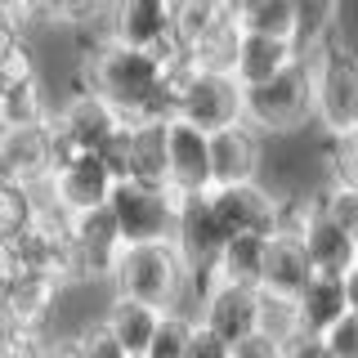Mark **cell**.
<instances>
[{
	"label": "cell",
	"instance_id": "6da1fadb",
	"mask_svg": "<svg viewBox=\"0 0 358 358\" xmlns=\"http://www.w3.org/2000/svg\"><path fill=\"white\" fill-rule=\"evenodd\" d=\"M112 296H130V300H143V305H157V309H171L179 305L188 287V264L179 255V246L166 238V242H126L112 260Z\"/></svg>",
	"mask_w": 358,
	"mask_h": 358
},
{
	"label": "cell",
	"instance_id": "7a4b0ae2",
	"mask_svg": "<svg viewBox=\"0 0 358 358\" xmlns=\"http://www.w3.org/2000/svg\"><path fill=\"white\" fill-rule=\"evenodd\" d=\"M313 117V76L309 54L291 59L260 85H242V121L260 134H296Z\"/></svg>",
	"mask_w": 358,
	"mask_h": 358
},
{
	"label": "cell",
	"instance_id": "3957f363",
	"mask_svg": "<svg viewBox=\"0 0 358 358\" xmlns=\"http://www.w3.org/2000/svg\"><path fill=\"white\" fill-rule=\"evenodd\" d=\"M309 76H313V117L331 139L358 134V54L345 41L327 36L309 50Z\"/></svg>",
	"mask_w": 358,
	"mask_h": 358
},
{
	"label": "cell",
	"instance_id": "277c9868",
	"mask_svg": "<svg viewBox=\"0 0 358 358\" xmlns=\"http://www.w3.org/2000/svg\"><path fill=\"white\" fill-rule=\"evenodd\" d=\"M108 206L117 215L121 242H166L175 233V193L171 188L117 179L108 193Z\"/></svg>",
	"mask_w": 358,
	"mask_h": 358
},
{
	"label": "cell",
	"instance_id": "5b68a950",
	"mask_svg": "<svg viewBox=\"0 0 358 358\" xmlns=\"http://www.w3.org/2000/svg\"><path fill=\"white\" fill-rule=\"evenodd\" d=\"M179 121L197 130H224L233 121H242V85L233 81V72H210V67H188V76L179 81Z\"/></svg>",
	"mask_w": 358,
	"mask_h": 358
},
{
	"label": "cell",
	"instance_id": "8992f818",
	"mask_svg": "<svg viewBox=\"0 0 358 358\" xmlns=\"http://www.w3.org/2000/svg\"><path fill=\"white\" fill-rule=\"evenodd\" d=\"M108 36L134 50L162 54V63L184 59L175 50V0H112L108 5Z\"/></svg>",
	"mask_w": 358,
	"mask_h": 358
},
{
	"label": "cell",
	"instance_id": "52a82bcc",
	"mask_svg": "<svg viewBox=\"0 0 358 358\" xmlns=\"http://www.w3.org/2000/svg\"><path fill=\"white\" fill-rule=\"evenodd\" d=\"M171 242L179 246L184 264L193 273H215V255L220 246L229 242L224 224L210 206V193H188V197H175V233Z\"/></svg>",
	"mask_w": 358,
	"mask_h": 358
},
{
	"label": "cell",
	"instance_id": "ba28073f",
	"mask_svg": "<svg viewBox=\"0 0 358 358\" xmlns=\"http://www.w3.org/2000/svg\"><path fill=\"white\" fill-rule=\"evenodd\" d=\"M166 188L175 197L188 193H210V134L171 117L166 121Z\"/></svg>",
	"mask_w": 358,
	"mask_h": 358
},
{
	"label": "cell",
	"instance_id": "9c48e42d",
	"mask_svg": "<svg viewBox=\"0 0 358 358\" xmlns=\"http://www.w3.org/2000/svg\"><path fill=\"white\" fill-rule=\"evenodd\" d=\"M112 184H117V175L108 171V162L99 152H72L63 166L50 171V193L67 215L90 210V206H103Z\"/></svg>",
	"mask_w": 358,
	"mask_h": 358
},
{
	"label": "cell",
	"instance_id": "30bf717a",
	"mask_svg": "<svg viewBox=\"0 0 358 358\" xmlns=\"http://www.w3.org/2000/svg\"><path fill=\"white\" fill-rule=\"evenodd\" d=\"M210 206L224 224V233H264L273 238V220H278V197L268 193L260 179H246V184H220L210 188Z\"/></svg>",
	"mask_w": 358,
	"mask_h": 358
},
{
	"label": "cell",
	"instance_id": "8fae6325",
	"mask_svg": "<svg viewBox=\"0 0 358 358\" xmlns=\"http://www.w3.org/2000/svg\"><path fill=\"white\" fill-rule=\"evenodd\" d=\"M264 171V143L260 130H251L246 121H233L224 130H210V179L220 184H246L260 179Z\"/></svg>",
	"mask_w": 358,
	"mask_h": 358
},
{
	"label": "cell",
	"instance_id": "7c38bea8",
	"mask_svg": "<svg viewBox=\"0 0 358 358\" xmlns=\"http://www.w3.org/2000/svg\"><path fill=\"white\" fill-rule=\"evenodd\" d=\"M300 246H305L313 273H336L341 278L345 268L358 260V238L345 229V224H336L318 201L309 206V220H305V229H300Z\"/></svg>",
	"mask_w": 358,
	"mask_h": 358
},
{
	"label": "cell",
	"instance_id": "4fadbf2b",
	"mask_svg": "<svg viewBox=\"0 0 358 358\" xmlns=\"http://www.w3.org/2000/svg\"><path fill=\"white\" fill-rule=\"evenodd\" d=\"M197 322L229 345L242 341L246 331H255V287H238V282H220L215 278L197 309Z\"/></svg>",
	"mask_w": 358,
	"mask_h": 358
},
{
	"label": "cell",
	"instance_id": "5bb4252c",
	"mask_svg": "<svg viewBox=\"0 0 358 358\" xmlns=\"http://www.w3.org/2000/svg\"><path fill=\"white\" fill-rule=\"evenodd\" d=\"M291 59H300V45L282 36H260V31H242L238 54H233V81L238 85H260L273 72H282Z\"/></svg>",
	"mask_w": 358,
	"mask_h": 358
},
{
	"label": "cell",
	"instance_id": "9a60e30c",
	"mask_svg": "<svg viewBox=\"0 0 358 358\" xmlns=\"http://www.w3.org/2000/svg\"><path fill=\"white\" fill-rule=\"evenodd\" d=\"M341 313H350V309H345V287H341L336 273H313L309 282L300 287V296H296V327L305 336H322Z\"/></svg>",
	"mask_w": 358,
	"mask_h": 358
},
{
	"label": "cell",
	"instance_id": "2e32d148",
	"mask_svg": "<svg viewBox=\"0 0 358 358\" xmlns=\"http://www.w3.org/2000/svg\"><path fill=\"white\" fill-rule=\"evenodd\" d=\"M309 278H313V264H309V255H305V246H300V238H268L260 291H273V296L296 300L300 287H305Z\"/></svg>",
	"mask_w": 358,
	"mask_h": 358
},
{
	"label": "cell",
	"instance_id": "e0dca14e",
	"mask_svg": "<svg viewBox=\"0 0 358 358\" xmlns=\"http://www.w3.org/2000/svg\"><path fill=\"white\" fill-rule=\"evenodd\" d=\"M264 255H268V238L264 233H233L215 255V278L220 282H238V287H255L260 291L264 278Z\"/></svg>",
	"mask_w": 358,
	"mask_h": 358
},
{
	"label": "cell",
	"instance_id": "ac0fdd59",
	"mask_svg": "<svg viewBox=\"0 0 358 358\" xmlns=\"http://www.w3.org/2000/svg\"><path fill=\"white\" fill-rule=\"evenodd\" d=\"M54 112H50V99H45V85L36 81V72L27 76H14V81L0 85V121L9 130L18 126H45Z\"/></svg>",
	"mask_w": 358,
	"mask_h": 358
},
{
	"label": "cell",
	"instance_id": "d6986e66",
	"mask_svg": "<svg viewBox=\"0 0 358 358\" xmlns=\"http://www.w3.org/2000/svg\"><path fill=\"white\" fill-rule=\"evenodd\" d=\"M157 318H162V309H157V305H143V300H130V296H112L108 300V313H103V322L112 327V336H117L130 354L148 350Z\"/></svg>",
	"mask_w": 358,
	"mask_h": 358
},
{
	"label": "cell",
	"instance_id": "ffe728a7",
	"mask_svg": "<svg viewBox=\"0 0 358 358\" xmlns=\"http://www.w3.org/2000/svg\"><path fill=\"white\" fill-rule=\"evenodd\" d=\"M238 27L242 31H260V36H300V14L296 0H242L238 5Z\"/></svg>",
	"mask_w": 358,
	"mask_h": 358
},
{
	"label": "cell",
	"instance_id": "44dd1931",
	"mask_svg": "<svg viewBox=\"0 0 358 358\" xmlns=\"http://www.w3.org/2000/svg\"><path fill=\"white\" fill-rule=\"evenodd\" d=\"M193 327H197L193 313H184V309H162V318H157L152 341H148V350H143V354H148V358H184Z\"/></svg>",
	"mask_w": 358,
	"mask_h": 358
},
{
	"label": "cell",
	"instance_id": "7402d4cb",
	"mask_svg": "<svg viewBox=\"0 0 358 358\" xmlns=\"http://www.w3.org/2000/svg\"><path fill=\"white\" fill-rule=\"evenodd\" d=\"M255 327L287 345L291 336L300 331V327H296V300L273 296V291H255Z\"/></svg>",
	"mask_w": 358,
	"mask_h": 358
},
{
	"label": "cell",
	"instance_id": "603a6c76",
	"mask_svg": "<svg viewBox=\"0 0 358 358\" xmlns=\"http://www.w3.org/2000/svg\"><path fill=\"white\" fill-rule=\"evenodd\" d=\"M336 9H341V0H296V14H300V54H309L313 45H322L331 36V22H336Z\"/></svg>",
	"mask_w": 358,
	"mask_h": 358
},
{
	"label": "cell",
	"instance_id": "cb8c5ba5",
	"mask_svg": "<svg viewBox=\"0 0 358 358\" xmlns=\"http://www.w3.org/2000/svg\"><path fill=\"white\" fill-rule=\"evenodd\" d=\"M31 72V50L22 45V27L14 22H0V85L14 81V76Z\"/></svg>",
	"mask_w": 358,
	"mask_h": 358
},
{
	"label": "cell",
	"instance_id": "d4e9b609",
	"mask_svg": "<svg viewBox=\"0 0 358 358\" xmlns=\"http://www.w3.org/2000/svg\"><path fill=\"white\" fill-rule=\"evenodd\" d=\"M76 345L85 350V358H130V350L112 336V327L103 318H94V322H85L81 331H76Z\"/></svg>",
	"mask_w": 358,
	"mask_h": 358
},
{
	"label": "cell",
	"instance_id": "484cf974",
	"mask_svg": "<svg viewBox=\"0 0 358 358\" xmlns=\"http://www.w3.org/2000/svg\"><path fill=\"white\" fill-rule=\"evenodd\" d=\"M322 345H327L331 358H358V313H341L322 331Z\"/></svg>",
	"mask_w": 358,
	"mask_h": 358
},
{
	"label": "cell",
	"instance_id": "4316f807",
	"mask_svg": "<svg viewBox=\"0 0 358 358\" xmlns=\"http://www.w3.org/2000/svg\"><path fill=\"white\" fill-rule=\"evenodd\" d=\"M229 358H282V341H273L268 331H246L242 341H233V354Z\"/></svg>",
	"mask_w": 358,
	"mask_h": 358
},
{
	"label": "cell",
	"instance_id": "83f0119b",
	"mask_svg": "<svg viewBox=\"0 0 358 358\" xmlns=\"http://www.w3.org/2000/svg\"><path fill=\"white\" fill-rule=\"evenodd\" d=\"M233 354V345L229 341H220L210 327H193V336H188V350H184V358H229Z\"/></svg>",
	"mask_w": 358,
	"mask_h": 358
},
{
	"label": "cell",
	"instance_id": "f1b7e54d",
	"mask_svg": "<svg viewBox=\"0 0 358 358\" xmlns=\"http://www.w3.org/2000/svg\"><path fill=\"white\" fill-rule=\"evenodd\" d=\"M282 358H331V354H327V345H322V336L296 331V336L282 345Z\"/></svg>",
	"mask_w": 358,
	"mask_h": 358
},
{
	"label": "cell",
	"instance_id": "f546056e",
	"mask_svg": "<svg viewBox=\"0 0 358 358\" xmlns=\"http://www.w3.org/2000/svg\"><path fill=\"white\" fill-rule=\"evenodd\" d=\"M63 9H67V0H27V14L41 22H63Z\"/></svg>",
	"mask_w": 358,
	"mask_h": 358
},
{
	"label": "cell",
	"instance_id": "4dcf8cb0",
	"mask_svg": "<svg viewBox=\"0 0 358 358\" xmlns=\"http://www.w3.org/2000/svg\"><path fill=\"white\" fill-rule=\"evenodd\" d=\"M45 358H85V350L76 345V336H63V341L45 345Z\"/></svg>",
	"mask_w": 358,
	"mask_h": 358
},
{
	"label": "cell",
	"instance_id": "1f68e13d",
	"mask_svg": "<svg viewBox=\"0 0 358 358\" xmlns=\"http://www.w3.org/2000/svg\"><path fill=\"white\" fill-rule=\"evenodd\" d=\"M341 287H345V309L350 313H358V260L341 273Z\"/></svg>",
	"mask_w": 358,
	"mask_h": 358
},
{
	"label": "cell",
	"instance_id": "d6a6232c",
	"mask_svg": "<svg viewBox=\"0 0 358 358\" xmlns=\"http://www.w3.org/2000/svg\"><path fill=\"white\" fill-rule=\"evenodd\" d=\"M130 358H148V354H130Z\"/></svg>",
	"mask_w": 358,
	"mask_h": 358
}]
</instances>
